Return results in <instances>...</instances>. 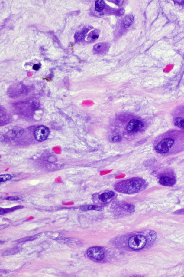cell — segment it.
Returning a JSON list of instances; mask_svg holds the SVG:
<instances>
[{"label": "cell", "mask_w": 184, "mask_h": 277, "mask_svg": "<svg viewBox=\"0 0 184 277\" xmlns=\"http://www.w3.org/2000/svg\"><path fill=\"white\" fill-rule=\"evenodd\" d=\"M147 186L145 180L134 178L124 180L116 183L115 189L119 192L133 194L145 189Z\"/></svg>", "instance_id": "cell-1"}, {"label": "cell", "mask_w": 184, "mask_h": 277, "mask_svg": "<svg viewBox=\"0 0 184 277\" xmlns=\"http://www.w3.org/2000/svg\"><path fill=\"white\" fill-rule=\"evenodd\" d=\"M109 46L107 43H99L94 46L93 50L96 54H102L107 52L109 49Z\"/></svg>", "instance_id": "cell-7"}, {"label": "cell", "mask_w": 184, "mask_h": 277, "mask_svg": "<svg viewBox=\"0 0 184 277\" xmlns=\"http://www.w3.org/2000/svg\"><path fill=\"white\" fill-rule=\"evenodd\" d=\"M112 1L113 2H114V3H115V4L117 5L119 7L122 5L124 2V1H118V0H117V1Z\"/></svg>", "instance_id": "cell-24"}, {"label": "cell", "mask_w": 184, "mask_h": 277, "mask_svg": "<svg viewBox=\"0 0 184 277\" xmlns=\"http://www.w3.org/2000/svg\"><path fill=\"white\" fill-rule=\"evenodd\" d=\"M121 139V137L119 135L114 136L112 138V141L114 142H118L120 141Z\"/></svg>", "instance_id": "cell-20"}, {"label": "cell", "mask_w": 184, "mask_h": 277, "mask_svg": "<svg viewBox=\"0 0 184 277\" xmlns=\"http://www.w3.org/2000/svg\"><path fill=\"white\" fill-rule=\"evenodd\" d=\"M6 199L10 201H17L19 199V198L17 196H11L8 197Z\"/></svg>", "instance_id": "cell-22"}, {"label": "cell", "mask_w": 184, "mask_h": 277, "mask_svg": "<svg viewBox=\"0 0 184 277\" xmlns=\"http://www.w3.org/2000/svg\"><path fill=\"white\" fill-rule=\"evenodd\" d=\"M134 19V16L132 15H128L122 21L123 26L125 28H128L133 22Z\"/></svg>", "instance_id": "cell-12"}, {"label": "cell", "mask_w": 184, "mask_h": 277, "mask_svg": "<svg viewBox=\"0 0 184 277\" xmlns=\"http://www.w3.org/2000/svg\"><path fill=\"white\" fill-rule=\"evenodd\" d=\"M144 126V123L141 121L139 120L133 119L129 122L127 126L126 129L129 133H136L140 131Z\"/></svg>", "instance_id": "cell-6"}, {"label": "cell", "mask_w": 184, "mask_h": 277, "mask_svg": "<svg viewBox=\"0 0 184 277\" xmlns=\"http://www.w3.org/2000/svg\"><path fill=\"white\" fill-rule=\"evenodd\" d=\"M115 196V193L112 191L105 192L99 195L98 199L102 203H107V202Z\"/></svg>", "instance_id": "cell-8"}, {"label": "cell", "mask_w": 184, "mask_h": 277, "mask_svg": "<svg viewBox=\"0 0 184 277\" xmlns=\"http://www.w3.org/2000/svg\"><path fill=\"white\" fill-rule=\"evenodd\" d=\"M80 209L83 211H87L94 210L99 211H103L104 208L102 206H95V205H87L80 206Z\"/></svg>", "instance_id": "cell-10"}, {"label": "cell", "mask_w": 184, "mask_h": 277, "mask_svg": "<svg viewBox=\"0 0 184 277\" xmlns=\"http://www.w3.org/2000/svg\"><path fill=\"white\" fill-rule=\"evenodd\" d=\"M33 69L35 70V71H37V70L40 69V67L39 65H38V64H35L34 65V66H33Z\"/></svg>", "instance_id": "cell-25"}, {"label": "cell", "mask_w": 184, "mask_h": 277, "mask_svg": "<svg viewBox=\"0 0 184 277\" xmlns=\"http://www.w3.org/2000/svg\"><path fill=\"white\" fill-rule=\"evenodd\" d=\"M125 12V10H124L123 8H121V9L118 10V11H117V15H118V16L122 15L124 14Z\"/></svg>", "instance_id": "cell-23"}, {"label": "cell", "mask_w": 184, "mask_h": 277, "mask_svg": "<svg viewBox=\"0 0 184 277\" xmlns=\"http://www.w3.org/2000/svg\"><path fill=\"white\" fill-rule=\"evenodd\" d=\"M18 251L17 249H9V250H8V251H5L4 253V255H12L15 254V253H16V252Z\"/></svg>", "instance_id": "cell-18"}, {"label": "cell", "mask_w": 184, "mask_h": 277, "mask_svg": "<svg viewBox=\"0 0 184 277\" xmlns=\"http://www.w3.org/2000/svg\"><path fill=\"white\" fill-rule=\"evenodd\" d=\"M49 133V128L46 126L41 125L37 127L34 130V135L36 140L42 142L47 139Z\"/></svg>", "instance_id": "cell-4"}, {"label": "cell", "mask_w": 184, "mask_h": 277, "mask_svg": "<svg viewBox=\"0 0 184 277\" xmlns=\"http://www.w3.org/2000/svg\"><path fill=\"white\" fill-rule=\"evenodd\" d=\"M95 9L96 11L100 12L104 9L105 6V3L102 0H97L95 2Z\"/></svg>", "instance_id": "cell-14"}, {"label": "cell", "mask_w": 184, "mask_h": 277, "mask_svg": "<svg viewBox=\"0 0 184 277\" xmlns=\"http://www.w3.org/2000/svg\"><path fill=\"white\" fill-rule=\"evenodd\" d=\"M175 126L180 128H184V119L181 118H177L175 121Z\"/></svg>", "instance_id": "cell-16"}, {"label": "cell", "mask_w": 184, "mask_h": 277, "mask_svg": "<svg viewBox=\"0 0 184 277\" xmlns=\"http://www.w3.org/2000/svg\"><path fill=\"white\" fill-rule=\"evenodd\" d=\"M11 176L10 175H2L0 176V182L6 181L11 179Z\"/></svg>", "instance_id": "cell-17"}, {"label": "cell", "mask_w": 184, "mask_h": 277, "mask_svg": "<svg viewBox=\"0 0 184 277\" xmlns=\"http://www.w3.org/2000/svg\"><path fill=\"white\" fill-rule=\"evenodd\" d=\"M37 236V235H36V236H32L28 237H26L24 238V239H21V242H24L27 241H30V240H33L36 239V237Z\"/></svg>", "instance_id": "cell-21"}, {"label": "cell", "mask_w": 184, "mask_h": 277, "mask_svg": "<svg viewBox=\"0 0 184 277\" xmlns=\"http://www.w3.org/2000/svg\"><path fill=\"white\" fill-rule=\"evenodd\" d=\"M100 31L96 29L91 32L87 37V40L89 41H94L99 38Z\"/></svg>", "instance_id": "cell-13"}, {"label": "cell", "mask_w": 184, "mask_h": 277, "mask_svg": "<svg viewBox=\"0 0 184 277\" xmlns=\"http://www.w3.org/2000/svg\"><path fill=\"white\" fill-rule=\"evenodd\" d=\"M135 210V206L133 205H129L127 207V211L129 213H133Z\"/></svg>", "instance_id": "cell-19"}, {"label": "cell", "mask_w": 184, "mask_h": 277, "mask_svg": "<svg viewBox=\"0 0 184 277\" xmlns=\"http://www.w3.org/2000/svg\"><path fill=\"white\" fill-rule=\"evenodd\" d=\"M88 256L98 261H101L104 257V253L102 248L98 246L92 247L87 251Z\"/></svg>", "instance_id": "cell-5"}, {"label": "cell", "mask_w": 184, "mask_h": 277, "mask_svg": "<svg viewBox=\"0 0 184 277\" xmlns=\"http://www.w3.org/2000/svg\"><path fill=\"white\" fill-rule=\"evenodd\" d=\"M159 183L162 186H172L175 184L176 180L174 178L169 177L163 176L160 178Z\"/></svg>", "instance_id": "cell-9"}, {"label": "cell", "mask_w": 184, "mask_h": 277, "mask_svg": "<svg viewBox=\"0 0 184 277\" xmlns=\"http://www.w3.org/2000/svg\"><path fill=\"white\" fill-rule=\"evenodd\" d=\"M146 238L143 235H134L129 238L128 245L130 248L134 250L142 249L146 244Z\"/></svg>", "instance_id": "cell-2"}, {"label": "cell", "mask_w": 184, "mask_h": 277, "mask_svg": "<svg viewBox=\"0 0 184 277\" xmlns=\"http://www.w3.org/2000/svg\"><path fill=\"white\" fill-rule=\"evenodd\" d=\"M89 31V29L88 28H84L82 31L76 33L74 36L76 41H82L85 38L86 34Z\"/></svg>", "instance_id": "cell-11"}, {"label": "cell", "mask_w": 184, "mask_h": 277, "mask_svg": "<svg viewBox=\"0 0 184 277\" xmlns=\"http://www.w3.org/2000/svg\"><path fill=\"white\" fill-rule=\"evenodd\" d=\"M174 142V140L172 138H165L162 140L155 147V151L161 154L167 153Z\"/></svg>", "instance_id": "cell-3"}, {"label": "cell", "mask_w": 184, "mask_h": 277, "mask_svg": "<svg viewBox=\"0 0 184 277\" xmlns=\"http://www.w3.org/2000/svg\"><path fill=\"white\" fill-rule=\"evenodd\" d=\"M23 208V206H15L14 207L11 208L3 209L1 208V209H0V215H2L5 214V213H10V212L14 211H15L16 210L20 209H21Z\"/></svg>", "instance_id": "cell-15"}]
</instances>
